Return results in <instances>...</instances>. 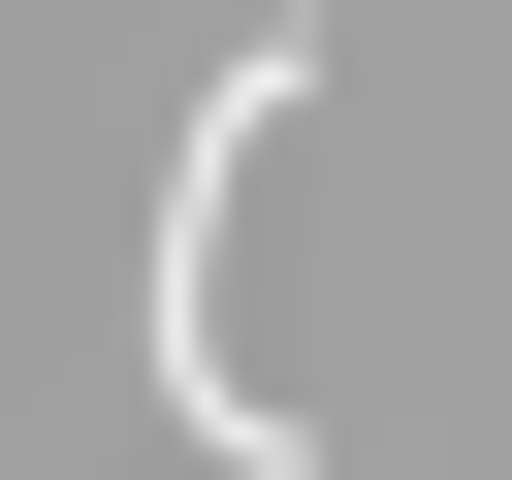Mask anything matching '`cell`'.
<instances>
[{"label": "cell", "instance_id": "obj_1", "mask_svg": "<svg viewBox=\"0 0 512 480\" xmlns=\"http://www.w3.org/2000/svg\"><path fill=\"white\" fill-rule=\"evenodd\" d=\"M320 96V0H256L224 64H192V160H160V416L224 448V480H320V416L256 384V320H224V224H256V128Z\"/></svg>", "mask_w": 512, "mask_h": 480}]
</instances>
